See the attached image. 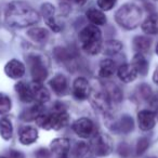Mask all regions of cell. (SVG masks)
Segmentation results:
<instances>
[{"label": "cell", "mask_w": 158, "mask_h": 158, "mask_svg": "<svg viewBox=\"0 0 158 158\" xmlns=\"http://www.w3.org/2000/svg\"><path fill=\"white\" fill-rule=\"evenodd\" d=\"M5 19L9 26L24 28L39 22L40 15L25 1H12L8 5Z\"/></svg>", "instance_id": "obj_1"}, {"label": "cell", "mask_w": 158, "mask_h": 158, "mask_svg": "<svg viewBox=\"0 0 158 158\" xmlns=\"http://www.w3.org/2000/svg\"><path fill=\"white\" fill-rule=\"evenodd\" d=\"M79 42L88 54L94 55L102 49V33L97 25H88L79 33Z\"/></svg>", "instance_id": "obj_2"}, {"label": "cell", "mask_w": 158, "mask_h": 158, "mask_svg": "<svg viewBox=\"0 0 158 158\" xmlns=\"http://www.w3.org/2000/svg\"><path fill=\"white\" fill-rule=\"evenodd\" d=\"M115 20L126 29H134L142 20V10L134 3H125L115 13Z\"/></svg>", "instance_id": "obj_3"}, {"label": "cell", "mask_w": 158, "mask_h": 158, "mask_svg": "<svg viewBox=\"0 0 158 158\" xmlns=\"http://www.w3.org/2000/svg\"><path fill=\"white\" fill-rule=\"evenodd\" d=\"M69 121V116L65 110L53 112L52 114H41L37 117L36 123L40 128L46 130H60Z\"/></svg>", "instance_id": "obj_4"}, {"label": "cell", "mask_w": 158, "mask_h": 158, "mask_svg": "<svg viewBox=\"0 0 158 158\" xmlns=\"http://www.w3.org/2000/svg\"><path fill=\"white\" fill-rule=\"evenodd\" d=\"M26 62L28 65L31 76L34 82L42 84L48 77V68L46 67L41 56L35 54H29L26 56Z\"/></svg>", "instance_id": "obj_5"}, {"label": "cell", "mask_w": 158, "mask_h": 158, "mask_svg": "<svg viewBox=\"0 0 158 158\" xmlns=\"http://www.w3.org/2000/svg\"><path fill=\"white\" fill-rule=\"evenodd\" d=\"M106 126L117 134H128L134 129V120L129 115H121L118 119H106Z\"/></svg>", "instance_id": "obj_6"}, {"label": "cell", "mask_w": 158, "mask_h": 158, "mask_svg": "<svg viewBox=\"0 0 158 158\" xmlns=\"http://www.w3.org/2000/svg\"><path fill=\"white\" fill-rule=\"evenodd\" d=\"M91 151L100 157L108 156L113 152V141L107 134L99 133L92 139L91 142Z\"/></svg>", "instance_id": "obj_7"}, {"label": "cell", "mask_w": 158, "mask_h": 158, "mask_svg": "<svg viewBox=\"0 0 158 158\" xmlns=\"http://www.w3.org/2000/svg\"><path fill=\"white\" fill-rule=\"evenodd\" d=\"M73 130L74 132L81 139H88L93 135L94 133V123L90 118L87 117H81V118L77 119L73 123Z\"/></svg>", "instance_id": "obj_8"}, {"label": "cell", "mask_w": 158, "mask_h": 158, "mask_svg": "<svg viewBox=\"0 0 158 158\" xmlns=\"http://www.w3.org/2000/svg\"><path fill=\"white\" fill-rule=\"evenodd\" d=\"M91 88L85 77H78L73 84V95L78 101H85L90 97Z\"/></svg>", "instance_id": "obj_9"}, {"label": "cell", "mask_w": 158, "mask_h": 158, "mask_svg": "<svg viewBox=\"0 0 158 158\" xmlns=\"http://www.w3.org/2000/svg\"><path fill=\"white\" fill-rule=\"evenodd\" d=\"M90 97H91V102H92L93 106L95 108H98L100 110H103V112H106L110 108V101L104 87L101 89H98V90L91 91Z\"/></svg>", "instance_id": "obj_10"}, {"label": "cell", "mask_w": 158, "mask_h": 158, "mask_svg": "<svg viewBox=\"0 0 158 158\" xmlns=\"http://www.w3.org/2000/svg\"><path fill=\"white\" fill-rule=\"evenodd\" d=\"M26 68L25 65L21 61L16 59H12L6 64L5 73L8 77L12 79H20L25 75Z\"/></svg>", "instance_id": "obj_11"}, {"label": "cell", "mask_w": 158, "mask_h": 158, "mask_svg": "<svg viewBox=\"0 0 158 158\" xmlns=\"http://www.w3.org/2000/svg\"><path fill=\"white\" fill-rule=\"evenodd\" d=\"M138 123L139 127L143 131H149L156 125L155 113L148 110H143L138 113Z\"/></svg>", "instance_id": "obj_12"}, {"label": "cell", "mask_w": 158, "mask_h": 158, "mask_svg": "<svg viewBox=\"0 0 158 158\" xmlns=\"http://www.w3.org/2000/svg\"><path fill=\"white\" fill-rule=\"evenodd\" d=\"M54 7H53L51 3H44V5L41 6V13L42 16L44 18V21H46L47 25L52 29L55 33H59L61 31V26L56 23L54 19Z\"/></svg>", "instance_id": "obj_13"}, {"label": "cell", "mask_w": 158, "mask_h": 158, "mask_svg": "<svg viewBox=\"0 0 158 158\" xmlns=\"http://www.w3.org/2000/svg\"><path fill=\"white\" fill-rule=\"evenodd\" d=\"M117 76L125 84H130L135 80L138 73L131 64H121L117 69Z\"/></svg>", "instance_id": "obj_14"}, {"label": "cell", "mask_w": 158, "mask_h": 158, "mask_svg": "<svg viewBox=\"0 0 158 158\" xmlns=\"http://www.w3.org/2000/svg\"><path fill=\"white\" fill-rule=\"evenodd\" d=\"M15 91L18 94L19 99L23 102V103H31L34 101V93L31 90V87L25 81H19L15 85Z\"/></svg>", "instance_id": "obj_15"}, {"label": "cell", "mask_w": 158, "mask_h": 158, "mask_svg": "<svg viewBox=\"0 0 158 158\" xmlns=\"http://www.w3.org/2000/svg\"><path fill=\"white\" fill-rule=\"evenodd\" d=\"M50 87L57 95H64L68 89L67 78L63 74H56L50 80Z\"/></svg>", "instance_id": "obj_16"}, {"label": "cell", "mask_w": 158, "mask_h": 158, "mask_svg": "<svg viewBox=\"0 0 158 158\" xmlns=\"http://www.w3.org/2000/svg\"><path fill=\"white\" fill-rule=\"evenodd\" d=\"M38 131L36 128L31 127V126H26V127L22 128L19 134V139H20L21 144L23 145H31L38 140Z\"/></svg>", "instance_id": "obj_17"}, {"label": "cell", "mask_w": 158, "mask_h": 158, "mask_svg": "<svg viewBox=\"0 0 158 158\" xmlns=\"http://www.w3.org/2000/svg\"><path fill=\"white\" fill-rule=\"evenodd\" d=\"M50 149L57 156L67 155L70 149V142L66 138H57L51 142Z\"/></svg>", "instance_id": "obj_18"}, {"label": "cell", "mask_w": 158, "mask_h": 158, "mask_svg": "<svg viewBox=\"0 0 158 158\" xmlns=\"http://www.w3.org/2000/svg\"><path fill=\"white\" fill-rule=\"evenodd\" d=\"M44 107L42 105V103H38L35 105L31 106V107H27L26 110H24L20 115V118L23 121H31L36 120L38 116H40L41 114H44Z\"/></svg>", "instance_id": "obj_19"}, {"label": "cell", "mask_w": 158, "mask_h": 158, "mask_svg": "<svg viewBox=\"0 0 158 158\" xmlns=\"http://www.w3.org/2000/svg\"><path fill=\"white\" fill-rule=\"evenodd\" d=\"M131 65L133 66V68L136 70V73L140 74L141 76H146L147 73H148V61L143 55V53H136L134 55L133 59H132Z\"/></svg>", "instance_id": "obj_20"}, {"label": "cell", "mask_w": 158, "mask_h": 158, "mask_svg": "<svg viewBox=\"0 0 158 158\" xmlns=\"http://www.w3.org/2000/svg\"><path fill=\"white\" fill-rule=\"evenodd\" d=\"M116 72V64L112 59H105L100 63L99 66V76L101 78H110Z\"/></svg>", "instance_id": "obj_21"}, {"label": "cell", "mask_w": 158, "mask_h": 158, "mask_svg": "<svg viewBox=\"0 0 158 158\" xmlns=\"http://www.w3.org/2000/svg\"><path fill=\"white\" fill-rule=\"evenodd\" d=\"M142 31L147 35H157L158 34V15L151 14L142 23Z\"/></svg>", "instance_id": "obj_22"}, {"label": "cell", "mask_w": 158, "mask_h": 158, "mask_svg": "<svg viewBox=\"0 0 158 158\" xmlns=\"http://www.w3.org/2000/svg\"><path fill=\"white\" fill-rule=\"evenodd\" d=\"M31 90L34 93V99L38 102V103H46L50 100V93L46 89V87L42 86V84H38V82H34L31 86Z\"/></svg>", "instance_id": "obj_23"}, {"label": "cell", "mask_w": 158, "mask_h": 158, "mask_svg": "<svg viewBox=\"0 0 158 158\" xmlns=\"http://www.w3.org/2000/svg\"><path fill=\"white\" fill-rule=\"evenodd\" d=\"M132 44H133V49L136 51V53H145L151 49L152 39L146 36H136L134 37Z\"/></svg>", "instance_id": "obj_24"}, {"label": "cell", "mask_w": 158, "mask_h": 158, "mask_svg": "<svg viewBox=\"0 0 158 158\" xmlns=\"http://www.w3.org/2000/svg\"><path fill=\"white\" fill-rule=\"evenodd\" d=\"M53 54H54V57L56 59V61H59L60 63H64L65 65L67 63H69V62H73L75 56L72 50L64 48V47H56L53 50Z\"/></svg>", "instance_id": "obj_25"}, {"label": "cell", "mask_w": 158, "mask_h": 158, "mask_svg": "<svg viewBox=\"0 0 158 158\" xmlns=\"http://www.w3.org/2000/svg\"><path fill=\"white\" fill-rule=\"evenodd\" d=\"M27 36L33 41L42 44V42L47 41V39L49 38V31L42 27H34L27 31Z\"/></svg>", "instance_id": "obj_26"}, {"label": "cell", "mask_w": 158, "mask_h": 158, "mask_svg": "<svg viewBox=\"0 0 158 158\" xmlns=\"http://www.w3.org/2000/svg\"><path fill=\"white\" fill-rule=\"evenodd\" d=\"M0 135L6 141L11 140L13 136V126L11 120L7 117L0 118Z\"/></svg>", "instance_id": "obj_27"}, {"label": "cell", "mask_w": 158, "mask_h": 158, "mask_svg": "<svg viewBox=\"0 0 158 158\" xmlns=\"http://www.w3.org/2000/svg\"><path fill=\"white\" fill-rule=\"evenodd\" d=\"M87 19L92 23L93 25H97V26H101V25H104L106 23V16L101 10L98 9H89L86 13Z\"/></svg>", "instance_id": "obj_28"}, {"label": "cell", "mask_w": 158, "mask_h": 158, "mask_svg": "<svg viewBox=\"0 0 158 158\" xmlns=\"http://www.w3.org/2000/svg\"><path fill=\"white\" fill-rule=\"evenodd\" d=\"M102 48L106 55H115L123 50V44L118 40H108Z\"/></svg>", "instance_id": "obj_29"}, {"label": "cell", "mask_w": 158, "mask_h": 158, "mask_svg": "<svg viewBox=\"0 0 158 158\" xmlns=\"http://www.w3.org/2000/svg\"><path fill=\"white\" fill-rule=\"evenodd\" d=\"M91 151V145L86 142H78L73 149V154L76 158H87Z\"/></svg>", "instance_id": "obj_30"}, {"label": "cell", "mask_w": 158, "mask_h": 158, "mask_svg": "<svg viewBox=\"0 0 158 158\" xmlns=\"http://www.w3.org/2000/svg\"><path fill=\"white\" fill-rule=\"evenodd\" d=\"M110 98V103L115 102V103H119L123 100V93H121L120 89L116 86V85H110L108 87H104Z\"/></svg>", "instance_id": "obj_31"}, {"label": "cell", "mask_w": 158, "mask_h": 158, "mask_svg": "<svg viewBox=\"0 0 158 158\" xmlns=\"http://www.w3.org/2000/svg\"><path fill=\"white\" fill-rule=\"evenodd\" d=\"M12 108V101L9 95L0 93V116L7 114Z\"/></svg>", "instance_id": "obj_32"}, {"label": "cell", "mask_w": 158, "mask_h": 158, "mask_svg": "<svg viewBox=\"0 0 158 158\" xmlns=\"http://www.w3.org/2000/svg\"><path fill=\"white\" fill-rule=\"evenodd\" d=\"M149 146V140L146 138V136H142L138 140V143H136V154L138 155H143L145 152L147 151Z\"/></svg>", "instance_id": "obj_33"}, {"label": "cell", "mask_w": 158, "mask_h": 158, "mask_svg": "<svg viewBox=\"0 0 158 158\" xmlns=\"http://www.w3.org/2000/svg\"><path fill=\"white\" fill-rule=\"evenodd\" d=\"M117 0H98V7L102 11H110L116 5Z\"/></svg>", "instance_id": "obj_34"}, {"label": "cell", "mask_w": 158, "mask_h": 158, "mask_svg": "<svg viewBox=\"0 0 158 158\" xmlns=\"http://www.w3.org/2000/svg\"><path fill=\"white\" fill-rule=\"evenodd\" d=\"M140 93L141 95L143 97V99L144 100H151L152 97H153V94H152V89L149 86H147V85H142V86L140 87Z\"/></svg>", "instance_id": "obj_35"}, {"label": "cell", "mask_w": 158, "mask_h": 158, "mask_svg": "<svg viewBox=\"0 0 158 158\" xmlns=\"http://www.w3.org/2000/svg\"><path fill=\"white\" fill-rule=\"evenodd\" d=\"M35 155L37 158H49L50 157V152L46 148H39L35 153Z\"/></svg>", "instance_id": "obj_36"}, {"label": "cell", "mask_w": 158, "mask_h": 158, "mask_svg": "<svg viewBox=\"0 0 158 158\" xmlns=\"http://www.w3.org/2000/svg\"><path fill=\"white\" fill-rule=\"evenodd\" d=\"M129 151H130L129 146H128L127 144H125V143H123V144L119 145V153H120V155H123V157H126V156H127L126 152L129 154Z\"/></svg>", "instance_id": "obj_37"}, {"label": "cell", "mask_w": 158, "mask_h": 158, "mask_svg": "<svg viewBox=\"0 0 158 158\" xmlns=\"http://www.w3.org/2000/svg\"><path fill=\"white\" fill-rule=\"evenodd\" d=\"M10 158H25V157L19 151H11L10 152Z\"/></svg>", "instance_id": "obj_38"}, {"label": "cell", "mask_w": 158, "mask_h": 158, "mask_svg": "<svg viewBox=\"0 0 158 158\" xmlns=\"http://www.w3.org/2000/svg\"><path fill=\"white\" fill-rule=\"evenodd\" d=\"M153 81L158 85V67L156 68L155 72H154V74H153Z\"/></svg>", "instance_id": "obj_39"}, {"label": "cell", "mask_w": 158, "mask_h": 158, "mask_svg": "<svg viewBox=\"0 0 158 158\" xmlns=\"http://www.w3.org/2000/svg\"><path fill=\"white\" fill-rule=\"evenodd\" d=\"M75 2H76V5L78 6H84L85 3L87 2V0H74Z\"/></svg>", "instance_id": "obj_40"}, {"label": "cell", "mask_w": 158, "mask_h": 158, "mask_svg": "<svg viewBox=\"0 0 158 158\" xmlns=\"http://www.w3.org/2000/svg\"><path fill=\"white\" fill-rule=\"evenodd\" d=\"M155 116H156V118L158 119V106L156 107V113H155Z\"/></svg>", "instance_id": "obj_41"}, {"label": "cell", "mask_w": 158, "mask_h": 158, "mask_svg": "<svg viewBox=\"0 0 158 158\" xmlns=\"http://www.w3.org/2000/svg\"><path fill=\"white\" fill-rule=\"evenodd\" d=\"M59 158H68L67 155H62V156H59Z\"/></svg>", "instance_id": "obj_42"}, {"label": "cell", "mask_w": 158, "mask_h": 158, "mask_svg": "<svg viewBox=\"0 0 158 158\" xmlns=\"http://www.w3.org/2000/svg\"><path fill=\"white\" fill-rule=\"evenodd\" d=\"M156 53L158 54V44H157V47H156Z\"/></svg>", "instance_id": "obj_43"}, {"label": "cell", "mask_w": 158, "mask_h": 158, "mask_svg": "<svg viewBox=\"0 0 158 158\" xmlns=\"http://www.w3.org/2000/svg\"><path fill=\"white\" fill-rule=\"evenodd\" d=\"M0 158H7V157H0Z\"/></svg>", "instance_id": "obj_44"}]
</instances>
